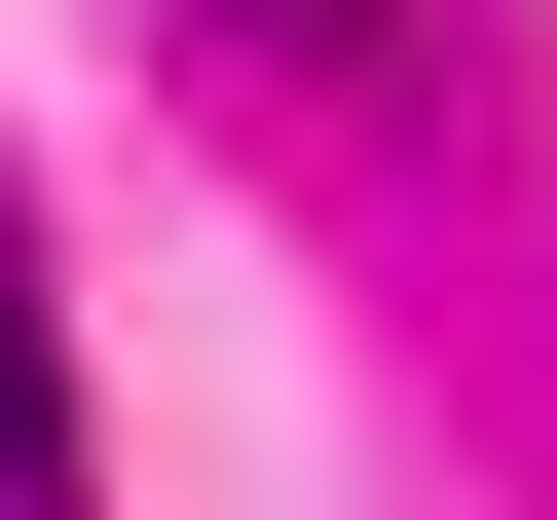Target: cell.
I'll use <instances>...</instances> for the list:
<instances>
[{"label": "cell", "mask_w": 557, "mask_h": 520, "mask_svg": "<svg viewBox=\"0 0 557 520\" xmlns=\"http://www.w3.org/2000/svg\"><path fill=\"white\" fill-rule=\"evenodd\" d=\"M0 520H75V335H38V223H0Z\"/></svg>", "instance_id": "obj_1"}]
</instances>
